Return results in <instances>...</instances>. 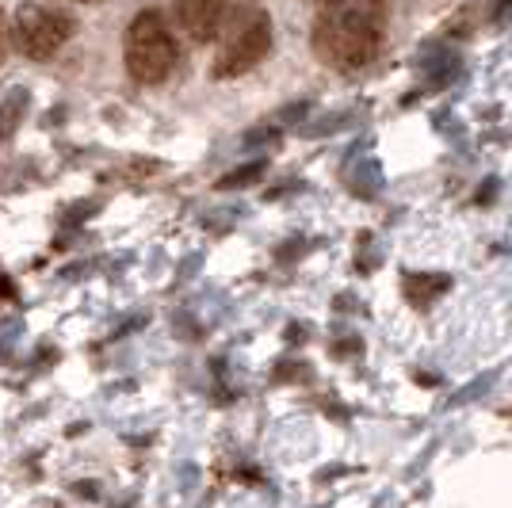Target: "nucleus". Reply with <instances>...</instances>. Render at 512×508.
Instances as JSON below:
<instances>
[{
    "instance_id": "f257e3e1",
    "label": "nucleus",
    "mask_w": 512,
    "mask_h": 508,
    "mask_svg": "<svg viewBox=\"0 0 512 508\" xmlns=\"http://www.w3.org/2000/svg\"><path fill=\"white\" fill-rule=\"evenodd\" d=\"M272 50V16L260 4H237L218 31V50L211 58L214 81H234L268 58Z\"/></svg>"
},
{
    "instance_id": "f03ea898",
    "label": "nucleus",
    "mask_w": 512,
    "mask_h": 508,
    "mask_svg": "<svg viewBox=\"0 0 512 508\" xmlns=\"http://www.w3.org/2000/svg\"><path fill=\"white\" fill-rule=\"evenodd\" d=\"M383 46V16L375 12H321L314 23V54L333 69H363Z\"/></svg>"
},
{
    "instance_id": "7ed1b4c3",
    "label": "nucleus",
    "mask_w": 512,
    "mask_h": 508,
    "mask_svg": "<svg viewBox=\"0 0 512 508\" xmlns=\"http://www.w3.org/2000/svg\"><path fill=\"white\" fill-rule=\"evenodd\" d=\"M180 62V46L172 39L161 12H138L127 27V69L138 85H161Z\"/></svg>"
},
{
    "instance_id": "20e7f679",
    "label": "nucleus",
    "mask_w": 512,
    "mask_h": 508,
    "mask_svg": "<svg viewBox=\"0 0 512 508\" xmlns=\"http://www.w3.org/2000/svg\"><path fill=\"white\" fill-rule=\"evenodd\" d=\"M77 31V20L62 12V8H50V4H20L16 8V20H12V43L23 58L31 62H46L62 50Z\"/></svg>"
},
{
    "instance_id": "39448f33",
    "label": "nucleus",
    "mask_w": 512,
    "mask_h": 508,
    "mask_svg": "<svg viewBox=\"0 0 512 508\" xmlns=\"http://www.w3.org/2000/svg\"><path fill=\"white\" fill-rule=\"evenodd\" d=\"M172 12H176L180 31L192 43H211V39H218L222 23L230 16V0H176Z\"/></svg>"
},
{
    "instance_id": "423d86ee",
    "label": "nucleus",
    "mask_w": 512,
    "mask_h": 508,
    "mask_svg": "<svg viewBox=\"0 0 512 508\" xmlns=\"http://www.w3.org/2000/svg\"><path fill=\"white\" fill-rule=\"evenodd\" d=\"M27 107H31V92H27V88H12V92L0 100V146L20 130Z\"/></svg>"
},
{
    "instance_id": "0eeeda50",
    "label": "nucleus",
    "mask_w": 512,
    "mask_h": 508,
    "mask_svg": "<svg viewBox=\"0 0 512 508\" xmlns=\"http://www.w3.org/2000/svg\"><path fill=\"white\" fill-rule=\"evenodd\" d=\"M406 291L413 295V302H425V298L448 291V276H409Z\"/></svg>"
},
{
    "instance_id": "6e6552de",
    "label": "nucleus",
    "mask_w": 512,
    "mask_h": 508,
    "mask_svg": "<svg viewBox=\"0 0 512 508\" xmlns=\"http://www.w3.org/2000/svg\"><path fill=\"white\" fill-rule=\"evenodd\" d=\"M321 12H375L383 16L386 0H318Z\"/></svg>"
},
{
    "instance_id": "1a4fd4ad",
    "label": "nucleus",
    "mask_w": 512,
    "mask_h": 508,
    "mask_svg": "<svg viewBox=\"0 0 512 508\" xmlns=\"http://www.w3.org/2000/svg\"><path fill=\"white\" fill-rule=\"evenodd\" d=\"M260 172H264V165H260V161H256V165H245V169H234V176H222V180H218V188L230 191V188L256 184V180H260Z\"/></svg>"
},
{
    "instance_id": "9d476101",
    "label": "nucleus",
    "mask_w": 512,
    "mask_h": 508,
    "mask_svg": "<svg viewBox=\"0 0 512 508\" xmlns=\"http://www.w3.org/2000/svg\"><path fill=\"white\" fill-rule=\"evenodd\" d=\"M8 58V20H4V12H0V65Z\"/></svg>"
}]
</instances>
